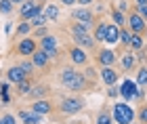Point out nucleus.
<instances>
[{
	"label": "nucleus",
	"instance_id": "obj_1",
	"mask_svg": "<svg viewBox=\"0 0 147 124\" xmlns=\"http://www.w3.org/2000/svg\"><path fill=\"white\" fill-rule=\"evenodd\" d=\"M59 82L63 88H69L74 93H82L90 86V80L86 78L82 71H78L76 67H63L59 71Z\"/></svg>",
	"mask_w": 147,
	"mask_h": 124
},
{
	"label": "nucleus",
	"instance_id": "obj_2",
	"mask_svg": "<svg viewBox=\"0 0 147 124\" xmlns=\"http://www.w3.org/2000/svg\"><path fill=\"white\" fill-rule=\"evenodd\" d=\"M69 36H71L74 44H78V46H82L86 51H95V46H97V40H95V36H92V32L84 30L82 25H78L76 21L69 25Z\"/></svg>",
	"mask_w": 147,
	"mask_h": 124
},
{
	"label": "nucleus",
	"instance_id": "obj_3",
	"mask_svg": "<svg viewBox=\"0 0 147 124\" xmlns=\"http://www.w3.org/2000/svg\"><path fill=\"white\" fill-rule=\"evenodd\" d=\"M111 116L116 124H130L135 122V109L128 105V101H116L111 107Z\"/></svg>",
	"mask_w": 147,
	"mask_h": 124
},
{
	"label": "nucleus",
	"instance_id": "obj_4",
	"mask_svg": "<svg viewBox=\"0 0 147 124\" xmlns=\"http://www.w3.org/2000/svg\"><path fill=\"white\" fill-rule=\"evenodd\" d=\"M71 19L76 21L78 25H82L84 30H88L92 32V28H95V23H97V19H95V13H92L88 6H80V9H74L71 13Z\"/></svg>",
	"mask_w": 147,
	"mask_h": 124
},
{
	"label": "nucleus",
	"instance_id": "obj_5",
	"mask_svg": "<svg viewBox=\"0 0 147 124\" xmlns=\"http://www.w3.org/2000/svg\"><path fill=\"white\" fill-rule=\"evenodd\" d=\"M84 99L82 97H65V99H61V103H59V114L61 116H76L84 109Z\"/></svg>",
	"mask_w": 147,
	"mask_h": 124
},
{
	"label": "nucleus",
	"instance_id": "obj_6",
	"mask_svg": "<svg viewBox=\"0 0 147 124\" xmlns=\"http://www.w3.org/2000/svg\"><path fill=\"white\" fill-rule=\"evenodd\" d=\"M126 25L130 28L132 34H143V32L147 30V21H145V19L137 13V9L126 15Z\"/></svg>",
	"mask_w": 147,
	"mask_h": 124
},
{
	"label": "nucleus",
	"instance_id": "obj_7",
	"mask_svg": "<svg viewBox=\"0 0 147 124\" xmlns=\"http://www.w3.org/2000/svg\"><path fill=\"white\" fill-rule=\"evenodd\" d=\"M67 55H69V61L74 65H88V55H86V49L78 46V44H71L67 49Z\"/></svg>",
	"mask_w": 147,
	"mask_h": 124
},
{
	"label": "nucleus",
	"instance_id": "obj_8",
	"mask_svg": "<svg viewBox=\"0 0 147 124\" xmlns=\"http://www.w3.org/2000/svg\"><path fill=\"white\" fill-rule=\"evenodd\" d=\"M36 51H38V44H36L34 38H30V36H23L17 44V53L23 55V57H32Z\"/></svg>",
	"mask_w": 147,
	"mask_h": 124
},
{
	"label": "nucleus",
	"instance_id": "obj_9",
	"mask_svg": "<svg viewBox=\"0 0 147 124\" xmlns=\"http://www.w3.org/2000/svg\"><path fill=\"white\" fill-rule=\"evenodd\" d=\"M118 78H120V74L113 69V65H103V67L99 69V80H101L105 86H111V84H116Z\"/></svg>",
	"mask_w": 147,
	"mask_h": 124
},
{
	"label": "nucleus",
	"instance_id": "obj_10",
	"mask_svg": "<svg viewBox=\"0 0 147 124\" xmlns=\"http://www.w3.org/2000/svg\"><path fill=\"white\" fill-rule=\"evenodd\" d=\"M38 46L42 49V51H46V53L51 55V59L57 55V38L53 36V34H46V36H42L38 40Z\"/></svg>",
	"mask_w": 147,
	"mask_h": 124
},
{
	"label": "nucleus",
	"instance_id": "obj_11",
	"mask_svg": "<svg viewBox=\"0 0 147 124\" xmlns=\"http://www.w3.org/2000/svg\"><path fill=\"white\" fill-rule=\"evenodd\" d=\"M120 67H122L124 71H130V69H135L137 67V53L135 51H126V53L120 55Z\"/></svg>",
	"mask_w": 147,
	"mask_h": 124
},
{
	"label": "nucleus",
	"instance_id": "obj_12",
	"mask_svg": "<svg viewBox=\"0 0 147 124\" xmlns=\"http://www.w3.org/2000/svg\"><path fill=\"white\" fill-rule=\"evenodd\" d=\"M25 78H30V76L21 69V65H13V67L6 69V80L11 84H19V82H23Z\"/></svg>",
	"mask_w": 147,
	"mask_h": 124
},
{
	"label": "nucleus",
	"instance_id": "obj_13",
	"mask_svg": "<svg viewBox=\"0 0 147 124\" xmlns=\"http://www.w3.org/2000/svg\"><path fill=\"white\" fill-rule=\"evenodd\" d=\"M116 61H118V55L113 53L111 49H101L97 53V63L101 65V67H103V65H113Z\"/></svg>",
	"mask_w": 147,
	"mask_h": 124
},
{
	"label": "nucleus",
	"instance_id": "obj_14",
	"mask_svg": "<svg viewBox=\"0 0 147 124\" xmlns=\"http://www.w3.org/2000/svg\"><path fill=\"white\" fill-rule=\"evenodd\" d=\"M139 84L135 80H126L122 82V86H120V97H122L124 101H132L135 99V90H137Z\"/></svg>",
	"mask_w": 147,
	"mask_h": 124
},
{
	"label": "nucleus",
	"instance_id": "obj_15",
	"mask_svg": "<svg viewBox=\"0 0 147 124\" xmlns=\"http://www.w3.org/2000/svg\"><path fill=\"white\" fill-rule=\"evenodd\" d=\"M32 61H34V65L38 69H44V67H49V63H51V55L38 46V51L32 55Z\"/></svg>",
	"mask_w": 147,
	"mask_h": 124
},
{
	"label": "nucleus",
	"instance_id": "obj_16",
	"mask_svg": "<svg viewBox=\"0 0 147 124\" xmlns=\"http://www.w3.org/2000/svg\"><path fill=\"white\" fill-rule=\"evenodd\" d=\"M19 120L23 124H40L42 122V114H36L32 109H19Z\"/></svg>",
	"mask_w": 147,
	"mask_h": 124
},
{
	"label": "nucleus",
	"instance_id": "obj_17",
	"mask_svg": "<svg viewBox=\"0 0 147 124\" xmlns=\"http://www.w3.org/2000/svg\"><path fill=\"white\" fill-rule=\"evenodd\" d=\"M53 107H55V105H53L49 99H38V101L32 103V112L42 114V116H44V114H51V112H53Z\"/></svg>",
	"mask_w": 147,
	"mask_h": 124
},
{
	"label": "nucleus",
	"instance_id": "obj_18",
	"mask_svg": "<svg viewBox=\"0 0 147 124\" xmlns=\"http://www.w3.org/2000/svg\"><path fill=\"white\" fill-rule=\"evenodd\" d=\"M49 95H51V86H49V84H36L28 97H32V99L38 101V99H46Z\"/></svg>",
	"mask_w": 147,
	"mask_h": 124
},
{
	"label": "nucleus",
	"instance_id": "obj_19",
	"mask_svg": "<svg viewBox=\"0 0 147 124\" xmlns=\"http://www.w3.org/2000/svg\"><path fill=\"white\" fill-rule=\"evenodd\" d=\"M120 42V28L116 23H107V34H105V44H118Z\"/></svg>",
	"mask_w": 147,
	"mask_h": 124
},
{
	"label": "nucleus",
	"instance_id": "obj_20",
	"mask_svg": "<svg viewBox=\"0 0 147 124\" xmlns=\"http://www.w3.org/2000/svg\"><path fill=\"white\" fill-rule=\"evenodd\" d=\"M15 93L19 95V97H28L30 93H32V88H34V84H32V76L30 78H25L23 82H19V84H15Z\"/></svg>",
	"mask_w": 147,
	"mask_h": 124
},
{
	"label": "nucleus",
	"instance_id": "obj_21",
	"mask_svg": "<svg viewBox=\"0 0 147 124\" xmlns=\"http://www.w3.org/2000/svg\"><path fill=\"white\" fill-rule=\"evenodd\" d=\"M105 34H107V23L105 21H97L95 28H92V36H95L97 42H105Z\"/></svg>",
	"mask_w": 147,
	"mask_h": 124
},
{
	"label": "nucleus",
	"instance_id": "obj_22",
	"mask_svg": "<svg viewBox=\"0 0 147 124\" xmlns=\"http://www.w3.org/2000/svg\"><path fill=\"white\" fill-rule=\"evenodd\" d=\"M42 13L46 15V19H49V21H57V19H59V4H55V2H46Z\"/></svg>",
	"mask_w": 147,
	"mask_h": 124
},
{
	"label": "nucleus",
	"instance_id": "obj_23",
	"mask_svg": "<svg viewBox=\"0 0 147 124\" xmlns=\"http://www.w3.org/2000/svg\"><path fill=\"white\" fill-rule=\"evenodd\" d=\"M95 124H113V116L107 107H103L101 112L97 114V118H95Z\"/></svg>",
	"mask_w": 147,
	"mask_h": 124
},
{
	"label": "nucleus",
	"instance_id": "obj_24",
	"mask_svg": "<svg viewBox=\"0 0 147 124\" xmlns=\"http://www.w3.org/2000/svg\"><path fill=\"white\" fill-rule=\"evenodd\" d=\"M130 38H132V32L128 25H124V28H120V46L128 49L130 46Z\"/></svg>",
	"mask_w": 147,
	"mask_h": 124
},
{
	"label": "nucleus",
	"instance_id": "obj_25",
	"mask_svg": "<svg viewBox=\"0 0 147 124\" xmlns=\"http://www.w3.org/2000/svg\"><path fill=\"white\" fill-rule=\"evenodd\" d=\"M145 46V36L143 34H132V38H130V51H135V53H137V51H141Z\"/></svg>",
	"mask_w": 147,
	"mask_h": 124
},
{
	"label": "nucleus",
	"instance_id": "obj_26",
	"mask_svg": "<svg viewBox=\"0 0 147 124\" xmlns=\"http://www.w3.org/2000/svg\"><path fill=\"white\" fill-rule=\"evenodd\" d=\"M135 82L139 84V86H147V65L143 63V65H139L137 67V78H135Z\"/></svg>",
	"mask_w": 147,
	"mask_h": 124
},
{
	"label": "nucleus",
	"instance_id": "obj_27",
	"mask_svg": "<svg viewBox=\"0 0 147 124\" xmlns=\"http://www.w3.org/2000/svg\"><path fill=\"white\" fill-rule=\"evenodd\" d=\"M111 19H113V23H116L118 28H124V25H126V15L118 9V6L111 9Z\"/></svg>",
	"mask_w": 147,
	"mask_h": 124
},
{
	"label": "nucleus",
	"instance_id": "obj_28",
	"mask_svg": "<svg viewBox=\"0 0 147 124\" xmlns=\"http://www.w3.org/2000/svg\"><path fill=\"white\" fill-rule=\"evenodd\" d=\"M32 32H34V28H32L30 21H19V23H17V30H15L17 36H30Z\"/></svg>",
	"mask_w": 147,
	"mask_h": 124
},
{
	"label": "nucleus",
	"instance_id": "obj_29",
	"mask_svg": "<svg viewBox=\"0 0 147 124\" xmlns=\"http://www.w3.org/2000/svg\"><path fill=\"white\" fill-rule=\"evenodd\" d=\"M30 23H32V28H42V25H49L51 21L46 19L44 13H38V15H34V17L30 19Z\"/></svg>",
	"mask_w": 147,
	"mask_h": 124
},
{
	"label": "nucleus",
	"instance_id": "obj_30",
	"mask_svg": "<svg viewBox=\"0 0 147 124\" xmlns=\"http://www.w3.org/2000/svg\"><path fill=\"white\" fill-rule=\"evenodd\" d=\"M13 11H15L13 0H0V15H11Z\"/></svg>",
	"mask_w": 147,
	"mask_h": 124
},
{
	"label": "nucleus",
	"instance_id": "obj_31",
	"mask_svg": "<svg viewBox=\"0 0 147 124\" xmlns=\"http://www.w3.org/2000/svg\"><path fill=\"white\" fill-rule=\"evenodd\" d=\"M9 90H11V86H9V80H6V82H2V80H0V99H2L4 103H9V101H11Z\"/></svg>",
	"mask_w": 147,
	"mask_h": 124
},
{
	"label": "nucleus",
	"instance_id": "obj_32",
	"mask_svg": "<svg viewBox=\"0 0 147 124\" xmlns=\"http://www.w3.org/2000/svg\"><path fill=\"white\" fill-rule=\"evenodd\" d=\"M19 65H21V69L25 71V74H28V76H32V74H34V69H36V65H34V61H28V59H23V61H19Z\"/></svg>",
	"mask_w": 147,
	"mask_h": 124
},
{
	"label": "nucleus",
	"instance_id": "obj_33",
	"mask_svg": "<svg viewBox=\"0 0 147 124\" xmlns=\"http://www.w3.org/2000/svg\"><path fill=\"white\" fill-rule=\"evenodd\" d=\"M137 120L141 124H147V103H141V107L137 112Z\"/></svg>",
	"mask_w": 147,
	"mask_h": 124
},
{
	"label": "nucleus",
	"instance_id": "obj_34",
	"mask_svg": "<svg viewBox=\"0 0 147 124\" xmlns=\"http://www.w3.org/2000/svg\"><path fill=\"white\" fill-rule=\"evenodd\" d=\"M0 124H17V118L13 114H2L0 116Z\"/></svg>",
	"mask_w": 147,
	"mask_h": 124
},
{
	"label": "nucleus",
	"instance_id": "obj_35",
	"mask_svg": "<svg viewBox=\"0 0 147 124\" xmlns=\"http://www.w3.org/2000/svg\"><path fill=\"white\" fill-rule=\"evenodd\" d=\"M49 34V28L46 25H42V28H34V32H32V36H36V38H42Z\"/></svg>",
	"mask_w": 147,
	"mask_h": 124
},
{
	"label": "nucleus",
	"instance_id": "obj_36",
	"mask_svg": "<svg viewBox=\"0 0 147 124\" xmlns=\"http://www.w3.org/2000/svg\"><path fill=\"white\" fill-rule=\"evenodd\" d=\"M143 99H145V93H143V86H137V90H135V101L141 105L143 103Z\"/></svg>",
	"mask_w": 147,
	"mask_h": 124
},
{
	"label": "nucleus",
	"instance_id": "obj_37",
	"mask_svg": "<svg viewBox=\"0 0 147 124\" xmlns=\"http://www.w3.org/2000/svg\"><path fill=\"white\" fill-rule=\"evenodd\" d=\"M107 97H111V99H116V97H120V88L116 86V84H111V86H107Z\"/></svg>",
	"mask_w": 147,
	"mask_h": 124
},
{
	"label": "nucleus",
	"instance_id": "obj_38",
	"mask_svg": "<svg viewBox=\"0 0 147 124\" xmlns=\"http://www.w3.org/2000/svg\"><path fill=\"white\" fill-rule=\"evenodd\" d=\"M137 61H141V63L147 61V44H145L141 51H137Z\"/></svg>",
	"mask_w": 147,
	"mask_h": 124
},
{
	"label": "nucleus",
	"instance_id": "obj_39",
	"mask_svg": "<svg viewBox=\"0 0 147 124\" xmlns=\"http://www.w3.org/2000/svg\"><path fill=\"white\" fill-rule=\"evenodd\" d=\"M137 13L147 21V4H137Z\"/></svg>",
	"mask_w": 147,
	"mask_h": 124
},
{
	"label": "nucleus",
	"instance_id": "obj_40",
	"mask_svg": "<svg viewBox=\"0 0 147 124\" xmlns=\"http://www.w3.org/2000/svg\"><path fill=\"white\" fill-rule=\"evenodd\" d=\"M118 9H120V11L124 13L126 9H128V2H126V0H120V6H118Z\"/></svg>",
	"mask_w": 147,
	"mask_h": 124
},
{
	"label": "nucleus",
	"instance_id": "obj_41",
	"mask_svg": "<svg viewBox=\"0 0 147 124\" xmlns=\"http://www.w3.org/2000/svg\"><path fill=\"white\" fill-rule=\"evenodd\" d=\"M61 4H65V6H71V4H78V0H59Z\"/></svg>",
	"mask_w": 147,
	"mask_h": 124
},
{
	"label": "nucleus",
	"instance_id": "obj_42",
	"mask_svg": "<svg viewBox=\"0 0 147 124\" xmlns=\"http://www.w3.org/2000/svg\"><path fill=\"white\" fill-rule=\"evenodd\" d=\"M92 2H95V0H78L80 6H88V4H92Z\"/></svg>",
	"mask_w": 147,
	"mask_h": 124
},
{
	"label": "nucleus",
	"instance_id": "obj_43",
	"mask_svg": "<svg viewBox=\"0 0 147 124\" xmlns=\"http://www.w3.org/2000/svg\"><path fill=\"white\" fill-rule=\"evenodd\" d=\"M25 0H13V4H23Z\"/></svg>",
	"mask_w": 147,
	"mask_h": 124
},
{
	"label": "nucleus",
	"instance_id": "obj_44",
	"mask_svg": "<svg viewBox=\"0 0 147 124\" xmlns=\"http://www.w3.org/2000/svg\"><path fill=\"white\" fill-rule=\"evenodd\" d=\"M137 4H147V0H135Z\"/></svg>",
	"mask_w": 147,
	"mask_h": 124
},
{
	"label": "nucleus",
	"instance_id": "obj_45",
	"mask_svg": "<svg viewBox=\"0 0 147 124\" xmlns=\"http://www.w3.org/2000/svg\"><path fill=\"white\" fill-rule=\"evenodd\" d=\"M69 124H84L82 120H74V122H69Z\"/></svg>",
	"mask_w": 147,
	"mask_h": 124
},
{
	"label": "nucleus",
	"instance_id": "obj_46",
	"mask_svg": "<svg viewBox=\"0 0 147 124\" xmlns=\"http://www.w3.org/2000/svg\"><path fill=\"white\" fill-rule=\"evenodd\" d=\"M143 36H145V40H147V30H145V32H143Z\"/></svg>",
	"mask_w": 147,
	"mask_h": 124
},
{
	"label": "nucleus",
	"instance_id": "obj_47",
	"mask_svg": "<svg viewBox=\"0 0 147 124\" xmlns=\"http://www.w3.org/2000/svg\"><path fill=\"white\" fill-rule=\"evenodd\" d=\"M130 124H137V122H130Z\"/></svg>",
	"mask_w": 147,
	"mask_h": 124
}]
</instances>
